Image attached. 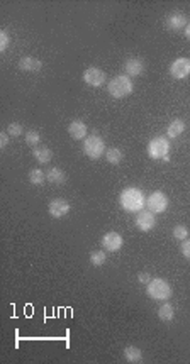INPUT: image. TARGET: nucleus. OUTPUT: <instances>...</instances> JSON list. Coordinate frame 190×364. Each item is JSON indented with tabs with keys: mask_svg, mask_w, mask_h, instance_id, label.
<instances>
[{
	"mask_svg": "<svg viewBox=\"0 0 190 364\" xmlns=\"http://www.w3.org/2000/svg\"><path fill=\"white\" fill-rule=\"evenodd\" d=\"M29 181H31L32 185L41 186V185H44L46 175L43 173V170H38V168H34V170L29 171Z\"/></svg>",
	"mask_w": 190,
	"mask_h": 364,
	"instance_id": "obj_22",
	"label": "nucleus"
},
{
	"mask_svg": "<svg viewBox=\"0 0 190 364\" xmlns=\"http://www.w3.org/2000/svg\"><path fill=\"white\" fill-rule=\"evenodd\" d=\"M122 158L124 155L119 148H110L109 151H105V160H107L109 165H119L122 161Z\"/></svg>",
	"mask_w": 190,
	"mask_h": 364,
	"instance_id": "obj_21",
	"label": "nucleus"
},
{
	"mask_svg": "<svg viewBox=\"0 0 190 364\" xmlns=\"http://www.w3.org/2000/svg\"><path fill=\"white\" fill-rule=\"evenodd\" d=\"M100 244H102V247H104L105 251H110V253H117V251L124 244V239H122V236H120L119 232L110 231V232H107V234L102 236Z\"/></svg>",
	"mask_w": 190,
	"mask_h": 364,
	"instance_id": "obj_9",
	"label": "nucleus"
},
{
	"mask_svg": "<svg viewBox=\"0 0 190 364\" xmlns=\"http://www.w3.org/2000/svg\"><path fill=\"white\" fill-rule=\"evenodd\" d=\"M83 153L85 156H89L90 160H99L105 155V142L104 139L97 134H92V136H87L85 141H83Z\"/></svg>",
	"mask_w": 190,
	"mask_h": 364,
	"instance_id": "obj_5",
	"label": "nucleus"
},
{
	"mask_svg": "<svg viewBox=\"0 0 190 364\" xmlns=\"http://www.w3.org/2000/svg\"><path fill=\"white\" fill-rule=\"evenodd\" d=\"M146 205H148V208L151 210V212H155V213H161V212H165L166 208H168V197L163 193V191H153V193L148 197L146 200Z\"/></svg>",
	"mask_w": 190,
	"mask_h": 364,
	"instance_id": "obj_6",
	"label": "nucleus"
},
{
	"mask_svg": "<svg viewBox=\"0 0 190 364\" xmlns=\"http://www.w3.org/2000/svg\"><path fill=\"white\" fill-rule=\"evenodd\" d=\"M187 24H188V22H187V17H185L183 14H178V12L171 14V16L165 21V26L168 27L170 31L185 29V27H187Z\"/></svg>",
	"mask_w": 190,
	"mask_h": 364,
	"instance_id": "obj_14",
	"label": "nucleus"
},
{
	"mask_svg": "<svg viewBox=\"0 0 190 364\" xmlns=\"http://www.w3.org/2000/svg\"><path fill=\"white\" fill-rule=\"evenodd\" d=\"M183 130H185V122L182 119H175V120H171L168 124V127H166V137L177 139L178 136H182Z\"/></svg>",
	"mask_w": 190,
	"mask_h": 364,
	"instance_id": "obj_17",
	"label": "nucleus"
},
{
	"mask_svg": "<svg viewBox=\"0 0 190 364\" xmlns=\"http://www.w3.org/2000/svg\"><path fill=\"white\" fill-rule=\"evenodd\" d=\"M119 203L126 212L134 213V212H141L143 207L146 205V198L145 193L136 188V186H128L120 191V197H119Z\"/></svg>",
	"mask_w": 190,
	"mask_h": 364,
	"instance_id": "obj_1",
	"label": "nucleus"
},
{
	"mask_svg": "<svg viewBox=\"0 0 190 364\" xmlns=\"http://www.w3.org/2000/svg\"><path fill=\"white\" fill-rule=\"evenodd\" d=\"M46 180L53 185H63L65 181H67V175H65V171L59 170V168H51L48 173H46Z\"/></svg>",
	"mask_w": 190,
	"mask_h": 364,
	"instance_id": "obj_19",
	"label": "nucleus"
},
{
	"mask_svg": "<svg viewBox=\"0 0 190 364\" xmlns=\"http://www.w3.org/2000/svg\"><path fill=\"white\" fill-rule=\"evenodd\" d=\"M180 251H182L183 258L190 261V239L182 241V246H180Z\"/></svg>",
	"mask_w": 190,
	"mask_h": 364,
	"instance_id": "obj_28",
	"label": "nucleus"
},
{
	"mask_svg": "<svg viewBox=\"0 0 190 364\" xmlns=\"http://www.w3.org/2000/svg\"><path fill=\"white\" fill-rule=\"evenodd\" d=\"M173 237L177 241H185L188 237V229L185 226H175L173 227Z\"/></svg>",
	"mask_w": 190,
	"mask_h": 364,
	"instance_id": "obj_25",
	"label": "nucleus"
},
{
	"mask_svg": "<svg viewBox=\"0 0 190 364\" xmlns=\"http://www.w3.org/2000/svg\"><path fill=\"white\" fill-rule=\"evenodd\" d=\"M7 132H9V136H21L22 134V125L21 124H17V122H12V124H9V127H7Z\"/></svg>",
	"mask_w": 190,
	"mask_h": 364,
	"instance_id": "obj_26",
	"label": "nucleus"
},
{
	"mask_svg": "<svg viewBox=\"0 0 190 364\" xmlns=\"http://www.w3.org/2000/svg\"><path fill=\"white\" fill-rule=\"evenodd\" d=\"M70 210H72L70 202H67V200H63V198L51 200L49 205H48V212L53 219H61V217L67 215Z\"/></svg>",
	"mask_w": 190,
	"mask_h": 364,
	"instance_id": "obj_11",
	"label": "nucleus"
},
{
	"mask_svg": "<svg viewBox=\"0 0 190 364\" xmlns=\"http://www.w3.org/2000/svg\"><path fill=\"white\" fill-rule=\"evenodd\" d=\"M87 125L85 122H82V120H73V122L68 125V134L73 137V139H77V141H82V139H85L87 137Z\"/></svg>",
	"mask_w": 190,
	"mask_h": 364,
	"instance_id": "obj_15",
	"label": "nucleus"
},
{
	"mask_svg": "<svg viewBox=\"0 0 190 364\" xmlns=\"http://www.w3.org/2000/svg\"><path fill=\"white\" fill-rule=\"evenodd\" d=\"M19 68L27 73H38L43 68V61H39L38 58H32V56H24L19 61Z\"/></svg>",
	"mask_w": 190,
	"mask_h": 364,
	"instance_id": "obj_13",
	"label": "nucleus"
},
{
	"mask_svg": "<svg viewBox=\"0 0 190 364\" xmlns=\"http://www.w3.org/2000/svg\"><path fill=\"white\" fill-rule=\"evenodd\" d=\"M9 144V132H0V148L6 149Z\"/></svg>",
	"mask_w": 190,
	"mask_h": 364,
	"instance_id": "obj_30",
	"label": "nucleus"
},
{
	"mask_svg": "<svg viewBox=\"0 0 190 364\" xmlns=\"http://www.w3.org/2000/svg\"><path fill=\"white\" fill-rule=\"evenodd\" d=\"M145 71V63L140 58H129L126 63H124V73L128 75L129 78L131 77H140Z\"/></svg>",
	"mask_w": 190,
	"mask_h": 364,
	"instance_id": "obj_12",
	"label": "nucleus"
},
{
	"mask_svg": "<svg viewBox=\"0 0 190 364\" xmlns=\"http://www.w3.org/2000/svg\"><path fill=\"white\" fill-rule=\"evenodd\" d=\"M158 317L163 322H170V320H173V317H175V309H173V305L168 302H165L163 305L158 309Z\"/></svg>",
	"mask_w": 190,
	"mask_h": 364,
	"instance_id": "obj_20",
	"label": "nucleus"
},
{
	"mask_svg": "<svg viewBox=\"0 0 190 364\" xmlns=\"http://www.w3.org/2000/svg\"><path fill=\"white\" fill-rule=\"evenodd\" d=\"M168 151H170V142H168V137L165 136H156L148 142V156H150L151 160L168 161Z\"/></svg>",
	"mask_w": 190,
	"mask_h": 364,
	"instance_id": "obj_4",
	"label": "nucleus"
},
{
	"mask_svg": "<svg viewBox=\"0 0 190 364\" xmlns=\"http://www.w3.org/2000/svg\"><path fill=\"white\" fill-rule=\"evenodd\" d=\"M133 88H134L133 82L128 75H117V77H114L112 80L109 82L107 92L112 99H124V97L131 95Z\"/></svg>",
	"mask_w": 190,
	"mask_h": 364,
	"instance_id": "obj_3",
	"label": "nucleus"
},
{
	"mask_svg": "<svg viewBox=\"0 0 190 364\" xmlns=\"http://www.w3.org/2000/svg\"><path fill=\"white\" fill-rule=\"evenodd\" d=\"M26 142L32 148H36L41 142V134L38 130H29V132H26Z\"/></svg>",
	"mask_w": 190,
	"mask_h": 364,
	"instance_id": "obj_24",
	"label": "nucleus"
},
{
	"mask_svg": "<svg viewBox=\"0 0 190 364\" xmlns=\"http://www.w3.org/2000/svg\"><path fill=\"white\" fill-rule=\"evenodd\" d=\"M138 281L148 284L151 281V274L150 273H140V274H138Z\"/></svg>",
	"mask_w": 190,
	"mask_h": 364,
	"instance_id": "obj_29",
	"label": "nucleus"
},
{
	"mask_svg": "<svg viewBox=\"0 0 190 364\" xmlns=\"http://www.w3.org/2000/svg\"><path fill=\"white\" fill-rule=\"evenodd\" d=\"M83 82L90 87H102L105 83V73L100 68L90 66L83 71Z\"/></svg>",
	"mask_w": 190,
	"mask_h": 364,
	"instance_id": "obj_10",
	"label": "nucleus"
},
{
	"mask_svg": "<svg viewBox=\"0 0 190 364\" xmlns=\"http://www.w3.org/2000/svg\"><path fill=\"white\" fill-rule=\"evenodd\" d=\"M32 156L36 158V161L41 163V165H48V163L53 160V151L48 146H36L32 149Z\"/></svg>",
	"mask_w": 190,
	"mask_h": 364,
	"instance_id": "obj_16",
	"label": "nucleus"
},
{
	"mask_svg": "<svg viewBox=\"0 0 190 364\" xmlns=\"http://www.w3.org/2000/svg\"><path fill=\"white\" fill-rule=\"evenodd\" d=\"M185 37H187V39L190 41V22L187 24V27H185Z\"/></svg>",
	"mask_w": 190,
	"mask_h": 364,
	"instance_id": "obj_31",
	"label": "nucleus"
},
{
	"mask_svg": "<svg viewBox=\"0 0 190 364\" xmlns=\"http://www.w3.org/2000/svg\"><path fill=\"white\" fill-rule=\"evenodd\" d=\"M9 43H11V39H9L7 31H0V51L2 53L9 48Z\"/></svg>",
	"mask_w": 190,
	"mask_h": 364,
	"instance_id": "obj_27",
	"label": "nucleus"
},
{
	"mask_svg": "<svg viewBox=\"0 0 190 364\" xmlns=\"http://www.w3.org/2000/svg\"><path fill=\"white\" fill-rule=\"evenodd\" d=\"M170 75L175 80H185L190 75V59L188 58H177L170 64Z\"/></svg>",
	"mask_w": 190,
	"mask_h": 364,
	"instance_id": "obj_7",
	"label": "nucleus"
},
{
	"mask_svg": "<svg viewBox=\"0 0 190 364\" xmlns=\"http://www.w3.org/2000/svg\"><path fill=\"white\" fill-rule=\"evenodd\" d=\"M105 261H107V254H105L104 251H92L90 253V263L92 266H95V268L105 264Z\"/></svg>",
	"mask_w": 190,
	"mask_h": 364,
	"instance_id": "obj_23",
	"label": "nucleus"
},
{
	"mask_svg": "<svg viewBox=\"0 0 190 364\" xmlns=\"http://www.w3.org/2000/svg\"><path fill=\"white\" fill-rule=\"evenodd\" d=\"M124 359H126L128 362H131V364L143 362V352H141V349L136 347V346L124 347Z\"/></svg>",
	"mask_w": 190,
	"mask_h": 364,
	"instance_id": "obj_18",
	"label": "nucleus"
},
{
	"mask_svg": "<svg viewBox=\"0 0 190 364\" xmlns=\"http://www.w3.org/2000/svg\"><path fill=\"white\" fill-rule=\"evenodd\" d=\"M146 295L153 298V300L166 302L173 295L170 283L163 278H151V281L146 284Z\"/></svg>",
	"mask_w": 190,
	"mask_h": 364,
	"instance_id": "obj_2",
	"label": "nucleus"
},
{
	"mask_svg": "<svg viewBox=\"0 0 190 364\" xmlns=\"http://www.w3.org/2000/svg\"><path fill=\"white\" fill-rule=\"evenodd\" d=\"M134 224H136V227L140 229L141 232H150L151 229H155L156 226L155 212H151V210H141V212H138Z\"/></svg>",
	"mask_w": 190,
	"mask_h": 364,
	"instance_id": "obj_8",
	"label": "nucleus"
}]
</instances>
